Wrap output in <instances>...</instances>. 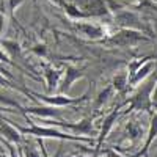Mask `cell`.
<instances>
[{
	"instance_id": "obj_1",
	"label": "cell",
	"mask_w": 157,
	"mask_h": 157,
	"mask_svg": "<svg viewBox=\"0 0 157 157\" xmlns=\"http://www.w3.org/2000/svg\"><path fill=\"white\" fill-rule=\"evenodd\" d=\"M25 120H27V123L32 124L30 127H22V126L14 124V127L24 135H33L36 138H55V140H61V141L63 140H68V141H85V143H88V145H93V140L85 137V135H71V134H64V132H60V130H55L54 127H41L39 124L33 123L27 115H25Z\"/></svg>"
},
{
	"instance_id": "obj_2",
	"label": "cell",
	"mask_w": 157,
	"mask_h": 157,
	"mask_svg": "<svg viewBox=\"0 0 157 157\" xmlns=\"http://www.w3.org/2000/svg\"><path fill=\"white\" fill-rule=\"evenodd\" d=\"M120 109H121V105L118 107L116 110H113V112H112L110 115H107V116H105V120H104V123H102V127H101V134H99V137H98V141H96V148H94L93 157H98L99 151L102 149V145H104V141H105L107 135L110 134L112 127L115 126V123H116V120H118V116L121 115Z\"/></svg>"
},
{
	"instance_id": "obj_3",
	"label": "cell",
	"mask_w": 157,
	"mask_h": 157,
	"mask_svg": "<svg viewBox=\"0 0 157 157\" xmlns=\"http://www.w3.org/2000/svg\"><path fill=\"white\" fill-rule=\"evenodd\" d=\"M39 99H43L44 102H47L49 105H57V107H64V105H72V104L77 102H82L85 101L86 96L82 98H68V96H55V98H50V96H43V94H35Z\"/></svg>"
},
{
	"instance_id": "obj_4",
	"label": "cell",
	"mask_w": 157,
	"mask_h": 157,
	"mask_svg": "<svg viewBox=\"0 0 157 157\" xmlns=\"http://www.w3.org/2000/svg\"><path fill=\"white\" fill-rule=\"evenodd\" d=\"M157 137V112L155 113H151V126H149V130H148V138L145 141V145H143V148L132 157H141V155H146L149 146H151V143L152 140Z\"/></svg>"
},
{
	"instance_id": "obj_5",
	"label": "cell",
	"mask_w": 157,
	"mask_h": 157,
	"mask_svg": "<svg viewBox=\"0 0 157 157\" xmlns=\"http://www.w3.org/2000/svg\"><path fill=\"white\" fill-rule=\"evenodd\" d=\"M0 132L3 134L5 138H8L10 141H14V143H21L22 137L19 134V130L14 127V124H11L10 121H2L0 120Z\"/></svg>"
},
{
	"instance_id": "obj_6",
	"label": "cell",
	"mask_w": 157,
	"mask_h": 157,
	"mask_svg": "<svg viewBox=\"0 0 157 157\" xmlns=\"http://www.w3.org/2000/svg\"><path fill=\"white\" fill-rule=\"evenodd\" d=\"M22 110L38 115V116H60L61 115V110L58 107H27Z\"/></svg>"
},
{
	"instance_id": "obj_7",
	"label": "cell",
	"mask_w": 157,
	"mask_h": 157,
	"mask_svg": "<svg viewBox=\"0 0 157 157\" xmlns=\"http://www.w3.org/2000/svg\"><path fill=\"white\" fill-rule=\"evenodd\" d=\"M152 105L157 109V80H155V85H154V90H152Z\"/></svg>"
},
{
	"instance_id": "obj_8",
	"label": "cell",
	"mask_w": 157,
	"mask_h": 157,
	"mask_svg": "<svg viewBox=\"0 0 157 157\" xmlns=\"http://www.w3.org/2000/svg\"><path fill=\"white\" fill-rule=\"evenodd\" d=\"M2 29H3V17L0 16V32H2Z\"/></svg>"
}]
</instances>
